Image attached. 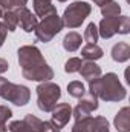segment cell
<instances>
[{
  "instance_id": "6da1fadb",
  "label": "cell",
  "mask_w": 130,
  "mask_h": 132,
  "mask_svg": "<svg viewBox=\"0 0 130 132\" xmlns=\"http://www.w3.org/2000/svg\"><path fill=\"white\" fill-rule=\"evenodd\" d=\"M18 63L25 78L32 81H49L54 78V71L46 63L41 52L35 46H22L18 49Z\"/></svg>"
},
{
  "instance_id": "7a4b0ae2",
  "label": "cell",
  "mask_w": 130,
  "mask_h": 132,
  "mask_svg": "<svg viewBox=\"0 0 130 132\" xmlns=\"http://www.w3.org/2000/svg\"><path fill=\"white\" fill-rule=\"evenodd\" d=\"M89 91L97 98L104 101H121L127 95L126 88L119 83L118 75L113 72H109L103 77H98L97 80L89 81Z\"/></svg>"
},
{
  "instance_id": "3957f363",
  "label": "cell",
  "mask_w": 130,
  "mask_h": 132,
  "mask_svg": "<svg viewBox=\"0 0 130 132\" xmlns=\"http://www.w3.org/2000/svg\"><path fill=\"white\" fill-rule=\"evenodd\" d=\"M61 97V89L52 81H43L37 86V106L43 112H52Z\"/></svg>"
},
{
  "instance_id": "277c9868",
  "label": "cell",
  "mask_w": 130,
  "mask_h": 132,
  "mask_svg": "<svg viewBox=\"0 0 130 132\" xmlns=\"http://www.w3.org/2000/svg\"><path fill=\"white\" fill-rule=\"evenodd\" d=\"M0 97L14 103L15 106H25L31 98V92L26 86L14 85L6 78L0 77Z\"/></svg>"
},
{
  "instance_id": "5b68a950",
  "label": "cell",
  "mask_w": 130,
  "mask_h": 132,
  "mask_svg": "<svg viewBox=\"0 0 130 132\" xmlns=\"http://www.w3.org/2000/svg\"><path fill=\"white\" fill-rule=\"evenodd\" d=\"M90 12H92V6L87 2H73L64 9L63 19H61L63 26H67V28L81 26V23L90 15Z\"/></svg>"
},
{
  "instance_id": "8992f818",
  "label": "cell",
  "mask_w": 130,
  "mask_h": 132,
  "mask_svg": "<svg viewBox=\"0 0 130 132\" xmlns=\"http://www.w3.org/2000/svg\"><path fill=\"white\" fill-rule=\"evenodd\" d=\"M63 29V22H61V17L55 12V14H51L48 17H44L38 25L37 28L34 29L35 35L40 42L43 43H48L51 42L57 34Z\"/></svg>"
},
{
  "instance_id": "52a82bcc",
  "label": "cell",
  "mask_w": 130,
  "mask_h": 132,
  "mask_svg": "<svg viewBox=\"0 0 130 132\" xmlns=\"http://www.w3.org/2000/svg\"><path fill=\"white\" fill-rule=\"evenodd\" d=\"M72 132H109V121L104 117H86L75 121Z\"/></svg>"
},
{
  "instance_id": "ba28073f",
  "label": "cell",
  "mask_w": 130,
  "mask_h": 132,
  "mask_svg": "<svg viewBox=\"0 0 130 132\" xmlns=\"http://www.w3.org/2000/svg\"><path fill=\"white\" fill-rule=\"evenodd\" d=\"M98 109V98L94 95V94H84L81 100H80V103L75 106V109L72 111V115H73V118H75V121H78V120H83V118H86V117H90V114L94 112V111H97Z\"/></svg>"
},
{
  "instance_id": "9c48e42d",
  "label": "cell",
  "mask_w": 130,
  "mask_h": 132,
  "mask_svg": "<svg viewBox=\"0 0 130 132\" xmlns=\"http://www.w3.org/2000/svg\"><path fill=\"white\" fill-rule=\"evenodd\" d=\"M72 117V108L69 103H60L52 109V117H51V126L54 129H63L66 125L69 123Z\"/></svg>"
},
{
  "instance_id": "30bf717a",
  "label": "cell",
  "mask_w": 130,
  "mask_h": 132,
  "mask_svg": "<svg viewBox=\"0 0 130 132\" xmlns=\"http://www.w3.org/2000/svg\"><path fill=\"white\" fill-rule=\"evenodd\" d=\"M14 12H15V15H17V25H18L25 32H32L34 29L37 28V25H38L37 17L34 15L26 6L15 8Z\"/></svg>"
},
{
  "instance_id": "8fae6325",
  "label": "cell",
  "mask_w": 130,
  "mask_h": 132,
  "mask_svg": "<svg viewBox=\"0 0 130 132\" xmlns=\"http://www.w3.org/2000/svg\"><path fill=\"white\" fill-rule=\"evenodd\" d=\"M119 22H121V15H116V17H104L101 20V23H99L98 34L103 38L113 37L115 34H118V31H119Z\"/></svg>"
},
{
  "instance_id": "7c38bea8",
  "label": "cell",
  "mask_w": 130,
  "mask_h": 132,
  "mask_svg": "<svg viewBox=\"0 0 130 132\" xmlns=\"http://www.w3.org/2000/svg\"><path fill=\"white\" fill-rule=\"evenodd\" d=\"M87 81H92V80H97L98 77H101V68L95 63V62H83V65L78 71Z\"/></svg>"
},
{
  "instance_id": "4fadbf2b",
  "label": "cell",
  "mask_w": 130,
  "mask_h": 132,
  "mask_svg": "<svg viewBox=\"0 0 130 132\" xmlns=\"http://www.w3.org/2000/svg\"><path fill=\"white\" fill-rule=\"evenodd\" d=\"M115 128L118 132H130V109L127 106L115 115Z\"/></svg>"
},
{
  "instance_id": "5bb4252c",
  "label": "cell",
  "mask_w": 130,
  "mask_h": 132,
  "mask_svg": "<svg viewBox=\"0 0 130 132\" xmlns=\"http://www.w3.org/2000/svg\"><path fill=\"white\" fill-rule=\"evenodd\" d=\"M112 59L118 63H124L130 59V46L127 43L121 42V43H116L113 48H112Z\"/></svg>"
},
{
  "instance_id": "9a60e30c",
  "label": "cell",
  "mask_w": 130,
  "mask_h": 132,
  "mask_svg": "<svg viewBox=\"0 0 130 132\" xmlns=\"http://www.w3.org/2000/svg\"><path fill=\"white\" fill-rule=\"evenodd\" d=\"M23 121L32 129V132H48L51 128H52L49 121H43V120L37 118V117L32 115V114H28V115L23 118Z\"/></svg>"
},
{
  "instance_id": "2e32d148",
  "label": "cell",
  "mask_w": 130,
  "mask_h": 132,
  "mask_svg": "<svg viewBox=\"0 0 130 132\" xmlns=\"http://www.w3.org/2000/svg\"><path fill=\"white\" fill-rule=\"evenodd\" d=\"M81 57L89 62H95L103 57V49L97 43H87L84 48H81Z\"/></svg>"
},
{
  "instance_id": "e0dca14e",
  "label": "cell",
  "mask_w": 130,
  "mask_h": 132,
  "mask_svg": "<svg viewBox=\"0 0 130 132\" xmlns=\"http://www.w3.org/2000/svg\"><path fill=\"white\" fill-rule=\"evenodd\" d=\"M81 46V35L78 32H69L63 38V48L67 52H75Z\"/></svg>"
},
{
  "instance_id": "ac0fdd59",
  "label": "cell",
  "mask_w": 130,
  "mask_h": 132,
  "mask_svg": "<svg viewBox=\"0 0 130 132\" xmlns=\"http://www.w3.org/2000/svg\"><path fill=\"white\" fill-rule=\"evenodd\" d=\"M3 25H5V28L9 31V32H14L15 29H17V15H15V12H14V9H11V11H6L5 14H3Z\"/></svg>"
},
{
  "instance_id": "d6986e66",
  "label": "cell",
  "mask_w": 130,
  "mask_h": 132,
  "mask_svg": "<svg viewBox=\"0 0 130 132\" xmlns=\"http://www.w3.org/2000/svg\"><path fill=\"white\" fill-rule=\"evenodd\" d=\"M67 92H69V95H72L75 98H81L86 94V88L81 81H70L67 85Z\"/></svg>"
},
{
  "instance_id": "ffe728a7",
  "label": "cell",
  "mask_w": 130,
  "mask_h": 132,
  "mask_svg": "<svg viewBox=\"0 0 130 132\" xmlns=\"http://www.w3.org/2000/svg\"><path fill=\"white\" fill-rule=\"evenodd\" d=\"M119 12H121V6L113 0L110 3L101 6V14L104 17H116V15H119Z\"/></svg>"
},
{
  "instance_id": "44dd1931",
  "label": "cell",
  "mask_w": 130,
  "mask_h": 132,
  "mask_svg": "<svg viewBox=\"0 0 130 132\" xmlns=\"http://www.w3.org/2000/svg\"><path fill=\"white\" fill-rule=\"evenodd\" d=\"M98 37H99V34H98L97 25L95 23H89L87 28H86V31H84V40L87 43H97Z\"/></svg>"
},
{
  "instance_id": "7402d4cb",
  "label": "cell",
  "mask_w": 130,
  "mask_h": 132,
  "mask_svg": "<svg viewBox=\"0 0 130 132\" xmlns=\"http://www.w3.org/2000/svg\"><path fill=\"white\" fill-rule=\"evenodd\" d=\"M81 65H83L81 59H78V57H72V59H69V60L66 62L64 71L66 72H69V74H72V72H78L80 68H81Z\"/></svg>"
},
{
  "instance_id": "603a6c76",
  "label": "cell",
  "mask_w": 130,
  "mask_h": 132,
  "mask_svg": "<svg viewBox=\"0 0 130 132\" xmlns=\"http://www.w3.org/2000/svg\"><path fill=\"white\" fill-rule=\"evenodd\" d=\"M9 132H32V129L23 121V120H15L8 126Z\"/></svg>"
},
{
  "instance_id": "cb8c5ba5",
  "label": "cell",
  "mask_w": 130,
  "mask_h": 132,
  "mask_svg": "<svg viewBox=\"0 0 130 132\" xmlns=\"http://www.w3.org/2000/svg\"><path fill=\"white\" fill-rule=\"evenodd\" d=\"M28 0H0V5L3 6L5 11H11V9H15V8H20V6H25Z\"/></svg>"
},
{
  "instance_id": "d4e9b609",
  "label": "cell",
  "mask_w": 130,
  "mask_h": 132,
  "mask_svg": "<svg viewBox=\"0 0 130 132\" xmlns=\"http://www.w3.org/2000/svg\"><path fill=\"white\" fill-rule=\"evenodd\" d=\"M11 117H12V111H11L8 106L0 104V123H5V125H6V121H8Z\"/></svg>"
},
{
  "instance_id": "484cf974",
  "label": "cell",
  "mask_w": 130,
  "mask_h": 132,
  "mask_svg": "<svg viewBox=\"0 0 130 132\" xmlns=\"http://www.w3.org/2000/svg\"><path fill=\"white\" fill-rule=\"evenodd\" d=\"M6 34H8V29L5 28V25L0 22V48H2V45L5 43V38H6Z\"/></svg>"
},
{
  "instance_id": "4316f807",
  "label": "cell",
  "mask_w": 130,
  "mask_h": 132,
  "mask_svg": "<svg viewBox=\"0 0 130 132\" xmlns=\"http://www.w3.org/2000/svg\"><path fill=\"white\" fill-rule=\"evenodd\" d=\"M8 68H9V65H8V62H6L5 59H0V74L6 72V71H8Z\"/></svg>"
},
{
  "instance_id": "83f0119b",
  "label": "cell",
  "mask_w": 130,
  "mask_h": 132,
  "mask_svg": "<svg viewBox=\"0 0 130 132\" xmlns=\"http://www.w3.org/2000/svg\"><path fill=\"white\" fill-rule=\"evenodd\" d=\"M94 2H95V5H98V6L101 8V6H104V5H107V3H110L112 0H94Z\"/></svg>"
},
{
  "instance_id": "f1b7e54d",
  "label": "cell",
  "mask_w": 130,
  "mask_h": 132,
  "mask_svg": "<svg viewBox=\"0 0 130 132\" xmlns=\"http://www.w3.org/2000/svg\"><path fill=\"white\" fill-rule=\"evenodd\" d=\"M41 3H51V0H34V5H41Z\"/></svg>"
},
{
  "instance_id": "f546056e",
  "label": "cell",
  "mask_w": 130,
  "mask_h": 132,
  "mask_svg": "<svg viewBox=\"0 0 130 132\" xmlns=\"http://www.w3.org/2000/svg\"><path fill=\"white\" fill-rule=\"evenodd\" d=\"M0 132H8V126L5 123H0Z\"/></svg>"
},
{
  "instance_id": "4dcf8cb0",
  "label": "cell",
  "mask_w": 130,
  "mask_h": 132,
  "mask_svg": "<svg viewBox=\"0 0 130 132\" xmlns=\"http://www.w3.org/2000/svg\"><path fill=\"white\" fill-rule=\"evenodd\" d=\"M5 12H6V11H5V9H3V6L0 5V17H3V14H5Z\"/></svg>"
},
{
  "instance_id": "1f68e13d",
  "label": "cell",
  "mask_w": 130,
  "mask_h": 132,
  "mask_svg": "<svg viewBox=\"0 0 130 132\" xmlns=\"http://www.w3.org/2000/svg\"><path fill=\"white\" fill-rule=\"evenodd\" d=\"M48 132H60V131H58V129H54V128H51Z\"/></svg>"
},
{
  "instance_id": "d6a6232c",
  "label": "cell",
  "mask_w": 130,
  "mask_h": 132,
  "mask_svg": "<svg viewBox=\"0 0 130 132\" xmlns=\"http://www.w3.org/2000/svg\"><path fill=\"white\" fill-rule=\"evenodd\" d=\"M58 2H66V0H58Z\"/></svg>"
}]
</instances>
